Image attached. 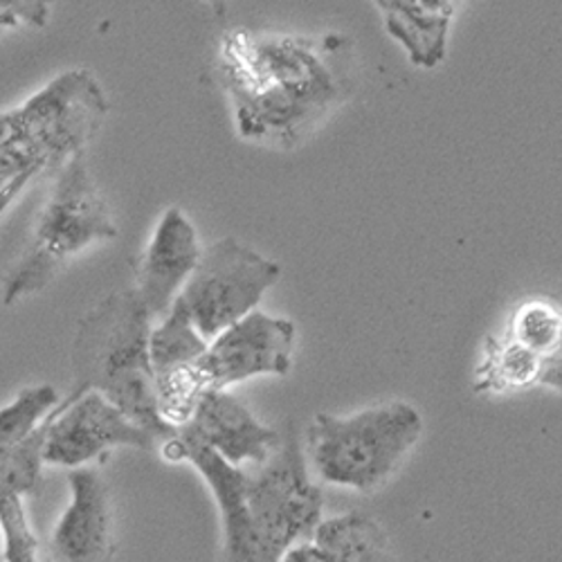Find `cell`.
I'll return each instance as SVG.
<instances>
[{
	"mask_svg": "<svg viewBox=\"0 0 562 562\" xmlns=\"http://www.w3.org/2000/svg\"><path fill=\"white\" fill-rule=\"evenodd\" d=\"M203 252L196 227L178 207H169L151 237L137 270V293L154 317H165L194 274Z\"/></svg>",
	"mask_w": 562,
	"mask_h": 562,
	"instance_id": "7c38bea8",
	"label": "cell"
},
{
	"mask_svg": "<svg viewBox=\"0 0 562 562\" xmlns=\"http://www.w3.org/2000/svg\"><path fill=\"white\" fill-rule=\"evenodd\" d=\"M279 279L281 266L277 261L234 237H225L203 252L180 293V302L199 334L212 342L232 324L257 311L266 291Z\"/></svg>",
	"mask_w": 562,
	"mask_h": 562,
	"instance_id": "8992f818",
	"label": "cell"
},
{
	"mask_svg": "<svg viewBox=\"0 0 562 562\" xmlns=\"http://www.w3.org/2000/svg\"><path fill=\"white\" fill-rule=\"evenodd\" d=\"M165 457L192 463L210 486L221 515V562H279L255 527L246 502V473L227 463L187 428L165 441Z\"/></svg>",
	"mask_w": 562,
	"mask_h": 562,
	"instance_id": "9c48e42d",
	"label": "cell"
},
{
	"mask_svg": "<svg viewBox=\"0 0 562 562\" xmlns=\"http://www.w3.org/2000/svg\"><path fill=\"white\" fill-rule=\"evenodd\" d=\"M542 387H549V390L562 394V340H560V347L555 349V353L547 360Z\"/></svg>",
	"mask_w": 562,
	"mask_h": 562,
	"instance_id": "d4e9b609",
	"label": "cell"
},
{
	"mask_svg": "<svg viewBox=\"0 0 562 562\" xmlns=\"http://www.w3.org/2000/svg\"><path fill=\"white\" fill-rule=\"evenodd\" d=\"M210 342L199 334L190 313H187L180 297L173 302L171 311L151 331V360L154 371L205 360Z\"/></svg>",
	"mask_w": 562,
	"mask_h": 562,
	"instance_id": "ac0fdd59",
	"label": "cell"
},
{
	"mask_svg": "<svg viewBox=\"0 0 562 562\" xmlns=\"http://www.w3.org/2000/svg\"><path fill=\"white\" fill-rule=\"evenodd\" d=\"M156 373V403L162 424L182 430L194 420L203 398L214 390L207 358L167 367Z\"/></svg>",
	"mask_w": 562,
	"mask_h": 562,
	"instance_id": "e0dca14e",
	"label": "cell"
},
{
	"mask_svg": "<svg viewBox=\"0 0 562 562\" xmlns=\"http://www.w3.org/2000/svg\"><path fill=\"white\" fill-rule=\"evenodd\" d=\"M313 540L342 562H396L390 536L364 513H342L322 520Z\"/></svg>",
	"mask_w": 562,
	"mask_h": 562,
	"instance_id": "2e32d148",
	"label": "cell"
},
{
	"mask_svg": "<svg viewBox=\"0 0 562 562\" xmlns=\"http://www.w3.org/2000/svg\"><path fill=\"white\" fill-rule=\"evenodd\" d=\"M50 416L23 441L0 448V488L12 491L16 495H30L41 482V471L45 465V446H48Z\"/></svg>",
	"mask_w": 562,
	"mask_h": 562,
	"instance_id": "ffe728a7",
	"label": "cell"
},
{
	"mask_svg": "<svg viewBox=\"0 0 562 562\" xmlns=\"http://www.w3.org/2000/svg\"><path fill=\"white\" fill-rule=\"evenodd\" d=\"M117 237L106 199L90 178L83 156L59 169L48 203L32 225L30 241L3 279V306L43 291L61 268L100 241Z\"/></svg>",
	"mask_w": 562,
	"mask_h": 562,
	"instance_id": "5b68a950",
	"label": "cell"
},
{
	"mask_svg": "<svg viewBox=\"0 0 562 562\" xmlns=\"http://www.w3.org/2000/svg\"><path fill=\"white\" fill-rule=\"evenodd\" d=\"M544 358L513 340L506 331L491 336L484 342L482 360L477 364L475 390L482 394L506 396L520 394L542 385Z\"/></svg>",
	"mask_w": 562,
	"mask_h": 562,
	"instance_id": "9a60e30c",
	"label": "cell"
},
{
	"mask_svg": "<svg viewBox=\"0 0 562 562\" xmlns=\"http://www.w3.org/2000/svg\"><path fill=\"white\" fill-rule=\"evenodd\" d=\"M424 428V416L407 401H387L349 416L322 412L308 426V465L324 484L373 493L398 471Z\"/></svg>",
	"mask_w": 562,
	"mask_h": 562,
	"instance_id": "277c9868",
	"label": "cell"
},
{
	"mask_svg": "<svg viewBox=\"0 0 562 562\" xmlns=\"http://www.w3.org/2000/svg\"><path fill=\"white\" fill-rule=\"evenodd\" d=\"M55 0H0V23L3 27H45Z\"/></svg>",
	"mask_w": 562,
	"mask_h": 562,
	"instance_id": "603a6c76",
	"label": "cell"
},
{
	"mask_svg": "<svg viewBox=\"0 0 562 562\" xmlns=\"http://www.w3.org/2000/svg\"><path fill=\"white\" fill-rule=\"evenodd\" d=\"M295 338L293 319L252 311L210 342L207 371L214 387L227 390L255 376H286Z\"/></svg>",
	"mask_w": 562,
	"mask_h": 562,
	"instance_id": "30bf717a",
	"label": "cell"
},
{
	"mask_svg": "<svg viewBox=\"0 0 562 562\" xmlns=\"http://www.w3.org/2000/svg\"><path fill=\"white\" fill-rule=\"evenodd\" d=\"M504 331L547 362L562 340V304L551 297L525 300L510 313Z\"/></svg>",
	"mask_w": 562,
	"mask_h": 562,
	"instance_id": "d6986e66",
	"label": "cell"
},
{
	"mask_svg": "<svg viewBox=\"0 0 562 562\" xmlns=\"http://www.w3.org/2000/svg\"><path fill=\"white\" fill-rule=\"evenodd\" d=\"M70 502L55 525L50 549L55 562H111L115 527L111 495L95 468L68 473Z\"/></svg>",
	"mask_w": 562,
	"mask_h": 562,
	"instance_id": "8fae6325",
	"label": "cell"
},
{
	"mask_svg": "<svg viewBox=\"0 0 562 562\" xmlns=\"http://www.w3.org/2000/svg\"><path fill=\"white\" fill-rule=\"evenodd\" d=\"M187 430L237 468L268 463L284 441V435L263 426L244 401L218 387L203 398Z\"/></svg>",
	"mask_w": 562,
	"mask_h": 562,
	"instance_id": "4fadbf2b",
	"label": "cell"
},
{
	"mask_svg": "<svg viewBox=\"0 0 562 562\" xmlns=\"http://www.w3.org/2000/svg\"><path fill=\"white\" fill-rule=\"evenodd\" d=\"M0 531L3 562H38V542L30 529L23 497L0 488Z\"/></svg>",
	"mask_w": 562,
	"mask_h": 562,
	"instance_id": "7402d4cb",
	"label": "cell"
},
{
	"mask_svg": "<svg viewBox=\"0 0 562 562\" xmlns=\"http://www.w3.org/2000/svg\"><path fill=\"white\" fill-rule=\"evenodd\" d=\"M151 311L137 289L106 295L77 324L72 342L75 392H100L156 439L178 430L162 424L151 360Z\"/></svg>",
	"mask_w": 562,
	"mask_h": 562,
	"instance_id": "3957f363",
	"label": "cell"
},
{
	"mask_svg": "<svg viewBox=\"0 0 562 562\" xmlns=\"http://www.w3.org/2000/svg\"><path fill=\"white\" fill-rule=\"evenodd\" d=\"M59 405V392L53 385L23 390L0 409V448H10L30 437L43 424V416H50Z\"/></svg>",
	"mask_w": 562,
	"mask_h": 562,
	"instance_id": "44dd1931",
	"label": "cell"
},
{
	"mask_svg": "<svg viewBox=\"0 0 562 562\" xmlns=\"http://www.w3.org/2000/svg\"><path fill=\"white\" fill-rule=\"evenodd\" d=\"M246 502L257 531L277 558L315 536L324 520V497L311 480L308 457L291 424L274 457L259 471L246 473Z\"/></svg>",
	"mask_w": 562,
	"mask_h": 562,
	"instance_id": "52a82bcc",
	"label": "cell"
},
{
	"mask_svg": "<svg viewBox=\"0 0 562 562\" xmlns=\"http://www.w3.org/2000/svg\"><path fill=\"white\" fill-rule=\"evenodd\" d=\"M205 3L212 8L216 19H223L227 14V0H205Z\"/></svg>",
	"mask_w": 562,
	"mask_h": 562,
	"instance_id": "484cf974",
	"label": "cell"
},
{
	"mask_svg": "<svg viewBox=\"0 0 562 562\" xmlns=\"http://www.w3.org/2000/svg\"><path fill=\"white\" fill-rule=\"evenodd\" d=\"M465 0H373L385 30L407 53L412 66L432 70L443 64L450 27Z\"/></svg>",
	"mask_w": 562,
	"mask_h": 562,
	"instance_id": "5bb4252c",
	"label": "cell"
},
{
	"mask_svg": "<svg viewBox=\"0 0 562 562\" xmlns=\"http://www.w3.org/2000/svg\"><path fill=\"white\" fill-rule=\"evenodd\" d=\"M156 437L100 392H72L53 412L45 463L81 468L111 448L154 450Z\"/></svg>",
	"mask_w": 562,
	"mask_h": 562,
	"instance_id": "ba28073f",
	"label": "cell"
},
{
	"mask_svg": "<svg viewBox=\"0 0 562 562\" xmlns=\"http://www.w3.org/2000/svg\"><path fill=\"white\" fill-rule=\"evenodd\" d=\"M109 100L90 70H66L0 117V207L3 212L43 171L61 169L102 128Z\"/></svg>",
	"mask_w": 562,
	"mask_h": 562,
	"instance_id": "7a4b0ae2",
	"label": "cell"
},
{
	"mask_svg": "<svg viewBox=\"0 0 562 562\" xmlns=\"http://www.w3.org/2000/svg\"><path fill=\"white\" fill-rule=\"evenodd\" d=\"M349 38L227 30L216 70L239 137L293 149L349 95Z\"/></svg>",
	"mask_w": 562,
	"mask_h": 562,
	"instance_id": "6da1fadb",
	"label": "cell"
},
{
	"mask_svg": "<svg viewBox=\"0 0 562 562\" xmlns=\"http://www.w3.org/2000/svg\"><path fill=\"white\" fill-rule=\"evenodd\" d=\"M279 562H342V560L334 551H329L311 538V540L297 542L289 551H284V555L279 558Z\"/></svg>",
	"mask_w": 562,
	"mask_h": 562,
	"instance_id": "cb8c5ba5",
	"label": "cell"
}]
</instances>
